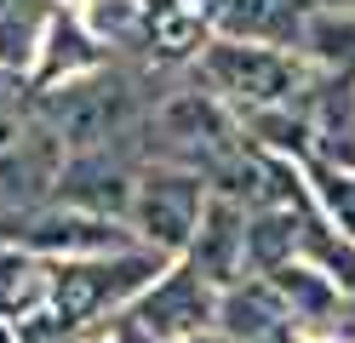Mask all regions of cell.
<instances>
[{"instance_id": "obj_9", "label": "cell", "mask_w": 355, "mask_h": 343, "mask_svg": "<svg viewBox=\"0 0 355 343\" xmlns=\"http://www.w3.org/2000/svg\"><path fill=\"white\" fill-rule=\"evenodd\" d=\"M309 6H315V0H218V29L235 35V40L293 46Z\"/></svg>"}, {"instance_id": "obj_11", "label": "cell", "mask_w": 355, "mask_h": 343, "mask_svg": "<svg viewBox=\"0 0 355 343\" xmlns=\"http://www.w3.org/2000/svg\"><path fill=\"white\" fill-rule=\"evenodd\" d=\"M298 46H309L321 63L355 75V6H344V0H315V6L304 12Z\"/></svg>"}, {"instance_id": "obj_10", "label": "cell", "mask_w": 355, "mask_h": 343, "mask_svg": "<svg viewBox=\"0 0 355 343\" xmlns=\"http://www.w3.org/2000/svg\"><path fill=\"white\" fill-rule=\"evenodd\" d=\"M212 23H218V0H149V29L144 35H149L155 52L172 63V58L201 52Z\"/></svg>"}, {"instance_id": "obj_2", "label": "cell", "mask_w": 355, "mask_h": 343, "mask_svg": "<svg viewBox=\"0 0 355 343\" xmlns=\"http://www.w3.org/2000/svg\"><path fill=\"white\" fill-rule=\"evenodd\" d=\"M40 121L58 137L63 155H103L121 132L138 121V98L121 75H92V80H63L58 91L40 98Z\"/></svg>"}, {"instance_id": "obj_7", "label": "cell", "mask_w": 355, "mask_h": 343, "mask_svg": "<svg viewBox=\"0 0 355 343\" xmlns=\"http://www.w3.org/2000/svg\"><path fill=\"white\" fill-rule=\"evenodd\" d=\"M189 252H195V263H189L195 274H207L212 286H235L241 263H247V206L230 195H212L189 235Z\"/></svg>"}, {"instance_id": "obj_13", "label": "cell", "mask_w": 355, "mask_h": 343, "mask_svg": "<svg viewBox=\"0 0 355 343\" xmlns=\"http://www.w3.org/2000/svg\"><path fill=\"white\" fill-rule=\"evenodd\" d=\"M40 23H46L40 0H0V69L29 63V52L40 46Z\"/></svg>"}, {"instance_id": "obj_1", "label": "cell", "mask_w": 355, "mask_h": 343, "mask_svg": "<svg viewBox=\"0 0 355 343\" xmlns=\"http://www.w3.org/2000/svg\"><path fill=\"white\" fill-rule=\"evenodd\" d=\"M201 86L212 91L218 103H230L241 114H258V109H281L304 91V69L298 58L275 52L263 40H207L201 52Z\"/></svg>"}, {"instance_id": "obj_15", "label": "cell", "mask_w": 355, "mask_h": 343, "mask_svg": "<svg viewBox=\"0 0 355 343\" xmlns=\"http://www.w3.org/2000/svg\"><path fill=\"white\" fill-rule=\"evenodd\" d=\"M178 343H201V337H178Z\"/></svg>"}, {"instance_id": "obj_3", "label": "cell", "mask_w": 355, "mask_h": 343, "mask_svg": "<svg viewBox=\"0 0 355 343\" xmlns=\"http://www.w3.org/2000/svg\"><path fill=\"white\" fill-rule=\"evenodd\" d=\"M207 206V177L189 166H155L132 183L126 218L138 223V235L149 240V252H184L195 223Z\"/></svg>"}, {"instance_id": "obj_4", "label": "cell", "mask_w": 355, "mask_h": 343, "mask_svg": "<svg viewBox=\"0 0 355 343\" xmlns=\"http://www.w3.org/2000/svg\"><path fill=\"white\" fill-rule=\"evenodd\" d=\"M155 274V252H126V258H75V263H58L52 269V309H58V326H86L98 320L109 304H121L126 292H138Z\"/></svg>"}, {"instance_id": "obj_8", "label": "cell", "mask_w": 355, "mask_h": 343, "mask_svg": "<svg viewBox=\"0 0 355 343\" xmlns=\"http://www.w3.org/2000/svg\"><path fill=\"white\" fill-rule=\"evenodd\" d=\"M24 246H35V252H80V258H98V252H121V246H126V229H115L103 212L63 206V212L29 218Z\"/></svg>"}, {"instance_id": "obj_14", "label": "cell", "mask_w": 355, "mask_h": 343, "mask_svg": "<svg viewBox=\"0 0 355 343\" xmlns=\"http://www.w3.org/2000/svg\"><path fill=\"white\" fill-rule=\"evenodd\" d=\"M98 29H103L109 40L144 35V29H149V0H98Z\"/></svg>"}, {"instance_id": "obj_12", "label": "cell", "mask_w": 355, "mask_h": 343, "mask_svg": "<svg viewBox=\"0 0 355 343\" xmlns=\"http://www.w3.org/2000/svg\"><path fill=\"white\" fill-rule=\"evenodd\" d=\"M218 315H224V326L235 337H270L275 320H286V304H281L275 286H252V292L230 286L224 297H218Z\"/></svg>"}, {"instance_id": "obj_6", "label": "cell", "mask_w": 355, "mask_h": 343, "mask_svg": "<svg viewBox=\"0 0 355 343\" xmlns=\"http://www.w3.org/2000/svg\"><path fill=\"white\" fill-rule=\"evenodd\" d=\"M207 320H218V292L207 274L195 269H172L138 309H132L126 337L138 343H178V337H201Z\"/></svg>"}, {"instance_id": "obj_5", "label": "cell", "mask_w": 355, "mask_h": 343, "mask_svg": "<svg viewBox=\"0 0 355 343\" xmlns=\"http://www.w3.org/2000/svg\"><path fill=\"white\" fill-rule=\"evenodd\" d=\"M155 132L166 137V149L172 155H184V160H201V166H224V160L247 143V137H235V121H230V103H218L212 91L201 86H189V91H178V98L161 103V114H155Z\"/></svg>"}]
</instances>
